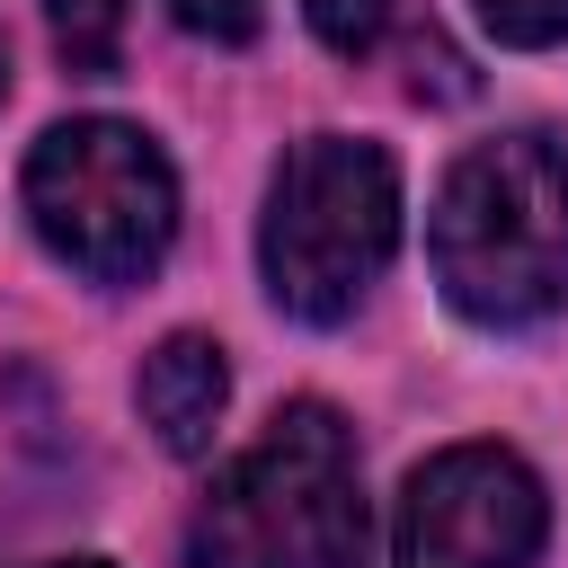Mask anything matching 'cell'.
Returning <instances> with one entry per match:
<instances>
[{
  "label": "cell",
  "instance_id": "obj_5",
  "mask_svg": "<svg viewBox=\"0 0 568 568\" xmlns=\"http://www.w3.org/2000/svg\"><path fill=\"white\" fill-rule=\"evenodd\" d=\"M541 479L506 444H453L408 470L390 568H532L541 550Z\"/></svg>",
  "mask_w": 568,
  "mask_h": 568
},
{
  "label": "cell",
  "instance_id": "obj_7",
  "mask_svg": "<svg viewBox=\"0 0 568 568\" xmlns=\"http://www.w3.org/2000/svg\"><path fill=\"white\" fill-rule=\"evenodd\" d=\"M44 18H53V53L80 80H106L124 62V0H44Z\"/></svg>",
  "mask_w": 568,
  "mask_h": 568
},
{
  "label": "cell",
  "instance_id": "obj_4",
  "mask_svg": "<svg viewBox=\"0 0 568 568\" xmlns=\"http://www.w3.org/2000/svg\"><path fill=\"white\" fill-rule=\"evenodd\" d=\"M27 213L89 284H142L178 240V169L142 124L71 115L27 151Z\"/></svg>",
  "mask_w": 568,
  "mask_h": 568
},
{
  "label": "cell",
  "instance_id": "obj_2",
  "mask_svg": "<svg viewBox=\"0 0 568 568\" xmlns=\"http://www.w3.org/2000/svg\"><path fill=\"white\" fill-rule=\"evenodd\" d=\"M364 559V462L337 408L293 399L204 488L186 568H355Z\"/></svg>",
  "mask_w": 568,
  "mask_h": 568
},
{
  "label": "cell",
  "instance_id": "obj_3",
  "mask_svg": "<svg viewBox=\"0 0 568 568\" xmlns=\"http://www.w3.org/2000/svg\"><path fill=\"white\" fill-rule=\"evenodd\" d=\"M399 248V169L382 142L364 133H311L284 151L275 186H266V222H257V266L275 311L337 328L364 284L390 266Z\"/></svg>",
  "mask_w": 568,
  "mask_h": 568
},
{
  "label": "cell",
  "instance_id": "obj_1",
  "mask_svg": "<svg viewBox=\"0 0 568 568\" xmlns=\"http://www.w3.org/2000/svg\"><path fill=\"white\" fill-rule=\"evenodd\" d=\"M435 284L479 328H532L568 302V151L550 133H497L453 160L426 222Z\"/></svg>",
  "mask_w": 568,
  "mask_h": 568
},
{
  "label": "cell",
  "instance_id": "obj_10",
  "mask_svg": "<svg viewBox=\"0 0 568 568\" xmlns=\"http://www.w3.org/2000/svg\"><path fill=\"white\" fill-rule=\"evenodd\" d=\"M169 18H178L186 36H213V44H248V36H257V18H266V0H169Z\"/></svg>",
  "mask_w": 568,
  "mask_h": 568
},
{
  "label": "cell",
  "instance_id": "obj_12",
  "mask_svg": "<svg viewBox=\"0 0 568 568\" xmlns=\"http://www.w3.org/2000/svg\"><path fill=\"white\" fill-rule=\"evenodd\" d=\"M0 98H9V44H0Z\"/></svg>",
  "mask_w": 568,
  "mask_h": 568
},
{
  "label": "cell",
  "instance_id": "obj_9",
  "mask_svg": "<svg viewBox=\"0 0 568 568\" xmlns=\"http://www.w3.org/2000/svg\"><path fill=\"white\" fill-rule=\"evenodd\" d=\"M479 9V27L497 36V44H559L568 36V0H470Z\"/></svg>",
  "mask_w": 568,
  "mask_h": 568
},
{
  "label": "cell",
  "instance_id": "obj_8",
  "mask_svg": "<svg viewBox=\"0 0 568 568\" xmlns=\"http://www.w3.org/2000/svg\"><path fill=\"white\" fill-rule=\"evenodd\" d=\"M302 18L328 53H373L382 27H390V0H302Z\"/></svg>",
  "mask_w": 568,
  "mask_h": 568
},
{
  "label": "cell",
  "instance_id": "obj_11",
  "mask_svg": "<svg viewBox=\"0 0 568 568\" xmlns=\"http://www.w3.org/2000/svg\"><path fill=\"white\" fill-rule=\"evenodd\" d=\"M44 568H106V559H44Z\"/></svg>",
  "mask_w": 568,
  "mask_h": 568
},
{
  "label": "cell",
  "instance_id": "obj_6",
  "mask_svg": "<svg viewBox=\"0 0 568 568\" xmlns=\"http://www.w3.org/2000/svg\"><path fill=\"white\" fill-rule=\"evenodd\" d=\"M133 399H142V426H151L169 453H204L213 426H222V408H231V364H222L213 337L178 328V337H160V346L142 355Z\"/></svg>",
  "mask_w": 568,
  "mask_h": 568
}]
</instances>
